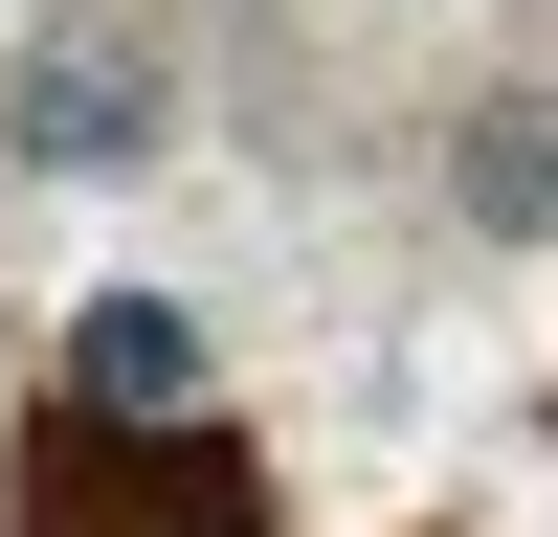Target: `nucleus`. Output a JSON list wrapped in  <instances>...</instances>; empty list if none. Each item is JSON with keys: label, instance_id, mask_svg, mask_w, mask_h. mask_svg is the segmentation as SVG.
<instances>
[{"label": "nucleus", "instance_id": "nucleus-1", "mask_svg": "<svg viewBox=\"0 0 558 537\" xmlns=\"http://www.w3.org/2000/svg\"><path fill=\"white\" fill-rule=\"evenodd\" d=\"M45 537H268V492L202 426H45Z\"/></svg>", "mask_w": 558, "mask_h": 537}, {"label": "nucleus", "instance_id": "nucleus-2", "mask_svg": "<svg viewBox=\"0 0 558 537\" xmlns=\"http://www.w3.org/2000/svg\"><path fill=\"white\" fill-rule=\"evenodd\" d=\"M157 112H179V90H157V45H134V23H45V45H23V90H0V134H23L45 179L157 157Z\"/></svg>", "mask_w": 558, "mask_h": 537}, {"label": "nucleus", "instance_id": "nucleus-3", "mask_svg": "<svg viewBox=\"0 0 558 537\" xmlns=\"http://www.w3.org/2000/svg\"><path fill=\"white\" fill-rule=\"evenodd\" d=\"M68 426H202V313L179 291H89L68 313Z\"/></svg>", "mask_w": 558, "mask_h": 537}, {"label": "nucleus", "instance_id": "nucleus-4", "mask_svg": "<svg viewBox=\"0 0 558 537\" xmlns=\"http://www.w3.org/2000/svg\"><path fill=\"white\" fill-rule=\"evenodd\" d=\"M470 224L492 247H558V90H492L470 112Z\"/></svg>", "mask_w": 558, "mask_h": 537}]
</instances>
